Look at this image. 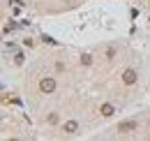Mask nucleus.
<instances>
[{
  "label": "nucleus",
  "mask_w": 150,
  "mask_h": 141,
  "mask_svg": "<svg viewBox=\"0 0 150 141\" xmlns=\"http://www.w3.org/2000/svg\"><path fill=\"white\" fill-rule=\"evenodd\" d=\"M76 130H79V125H76L74 120H67V123H65V132H67V134H76Z\"/></svg>",
  "instance_id": "4"
},
{
  "label": "nucleus",
  "mask_w": 150,
  "mask_h": 141,
  "mask_svg": "<svg viewBox=\"0 0 150 141\" xmlns=\"http://www.w3.org/2000/svg\"><path fill=\"white\" fill-rule=\"evenodd\" d=\"M49 123H58V113H51V116H49Z\"/></svg>",
  "instance_id": "7"
},
{
  "label": "nucleus",
  "mask_w": 150,
  "mask_h": 141,
  "mask_svg": "<svg viewBox=\"0 0 150 141\" xmlns=\"http://www.w3.org/2000/svg\"><path fill=\"white\" fill-rule=\"evenodd\" d=\"M139 125H136V120H122V123L118 125V132H122V134H129V132H134Z\"/></svg>",
  "instance_id": "2"
},
{
  "label": "nucleus",
  "mask_w": 150,
  "mask_h": 141,
  "mask_svg": "<svg viewBox=\"0 0 150 141\" xmlns=\"http://www.w3.org/2000/svg\"><path fill=\"white\" fill-rule=\"evenodd\" d=\"M39 90H42V93H46V95H49V93H53V90H56V81H53L51 76H44V79L39 81Z\"/></svg>",
  "instance_id": "1"
},
{
  "label": "nucleus",
  "mask_w": 150,
  "mask_h": 141,
  "mask_svg": "<svg viewBox=\"0 0 150 141\" xmlns=\"http://www.w3.org/2000/svg\"><path fill=\"white\" fill-rule=\"evenodd\" d=\"M122 81H125L127 86L136 83V72H134V70H125V74H122Z\"/></svg>",
  "instance_id": "3"
},
{
  "label": "nucleus",
  "mask_w": 150,
  "mask_h": 141,
  "mask_svg": "<svg viewBox=\"0 0 150 141\" xmlns=\"http://www.w3.org/2000/svg\"><path fill=\"white\" fill-rule=\"evenodd\" d=\"M113 113H115L113 104H102V116H106V118H109V116H113Z\"/></svg>",
  "instance_id": "5"
},
{
  "label": "nucleus",
  "mask_w": 150,
  "mask_h": 141,
  "mask_svg": "<svg viewBox=\"0 0 150 141\" xmlns=\"http://www.w3.org/2000/svg\"><path fill=\"white\" fill-rule=\"evenodd\" d=\"M90 63H93V56L90 53H83L81 56V65H90Z\"/></svg>",
  "instance_id": "6"
}]
</instances>
